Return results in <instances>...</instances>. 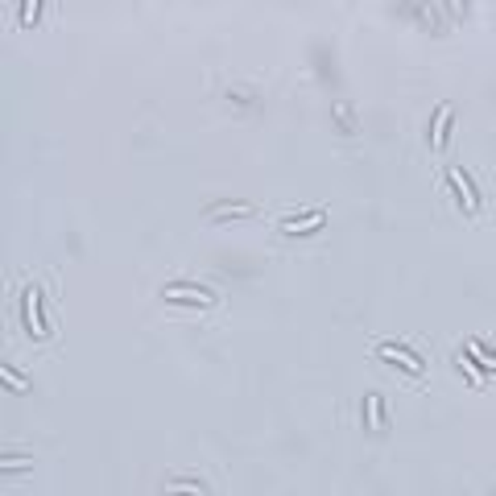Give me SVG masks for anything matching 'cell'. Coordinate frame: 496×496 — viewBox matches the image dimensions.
<instances>
[{
  "instance_id": "6",
  "label": "cell",
  "mask_w": 496,
  "mask_h": 496,
  "mask_svg": "<svg viewBox=\"0 0 496 496\" xmlns=\"http://www.w3.org/2000/svg\"><path fill=\"white\" fill-rule=\"evenodd\" d=\"M323 220H327V211H323V207H315L306 220H285V224H281V232H290V236H298V232H315V227H323Z\"/></svg>"
},
{
  "instance_id": "3",
  "label": "cell",
  "mask_w": 496,
  "mask_h": 496,
  "mask_svg": "<svg viewBox=\"0 0 496 496\" xmlns=\"http://www.w3.org/2000/svg\"><path fill=\"white\" fill-rule=\"evenodd\" d=\"M38 285H29L25 290V298H21V311H25V331H34L38 339H50V327H42V318H38Z\"/></svg>"
},
{
  "instance_id": "4",
  "label": "cell",
  "mask_w": 496,
  "mask_h": 496,
  "mask_svg": "<svg viewBox=\"0 0 496 496\" xmlns=\"http://www.w3.org/2000/svg\"><path fill=\"white\" fill-rule=\"evenodd\" d=\"M447 178L455 182V194H459V203H467V211L476 215V211H480V194H476V186H472V178H467L463 170H451Z\"/></svg>"
},
{
  "instance_id": "5",
  "label": "cell",
  "mask_w": 496,
  "mask_h": 496,
  "mask_svg": "<svg viewBox=\"0 0 496 496\" xmlns=\"http://www.w3.org/2000/svg\"><path fill=\"white\" fill-rule=\"evenodd\" d=\"M451 133V104H439L434 108V133H430V149H443Z\"/></svg>"
},
{
  "instance_id": "7",
  "label": "cell",
  "mask_w": 496,
  "mask_h": 496,
  "mask_svg": "<svg viewBox=\"0 0 496 496\" xmlns=\"http://www.w3.org/2000/svg\"><path fill=\"white\" fill-rule=\"evenodd\" d=\"M364 406H368V426H381V397H376V393H368V397H364Z\"/></svg>"
},
{
  "instance_id": "8",
  "label": "cell",
  "mask_w": 496,
  "mask_h": 496,
  "mask_svg": "<svg viewBox=\"0 0 496 496\" xmlns=\"http://www.w3.org/2000/svg\"><path fill=\"white\" fill-rule=\"evenodd\" d=\"M4 381H8V389H13V393H21V389H25V381L17 376V368H13V364H4Z\"/></svg>"
},
{
  "instance_id": "1",
  "label": "cell",
  "mask_w": 496,
  "mask_h": 496,
  "mask_svg": "<svg viewBox=\"0 0 496 496\" xmlns=\"http://www.w3.org/2000/svg\"><path fill=\"white\" fill-rule=\"evenodd\" d=\"M166 302H186V306H215V294L203 285H166L162 290Z\"/></svg>"
},
{
  "instance_id": "2",
  "label": "cell",
  "mask_w": 496,
  "mask_h": 496,
  "mask_svg": "<svg viewBox=\"0 0 496 496\" xmlns=\"http://www.w3.org/2000/svg\"><path fill=\"white\" fill-rule=\"evenodd\" d=\"M376 352H381V360H389V364H402L409 376H422V356H413L409 348H402V343H376Z\"/></svg>"
}]
</instances>
